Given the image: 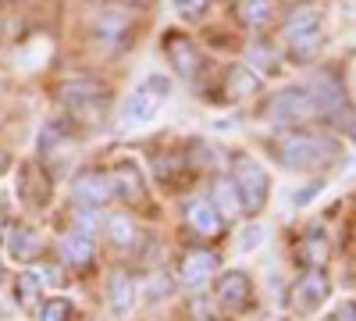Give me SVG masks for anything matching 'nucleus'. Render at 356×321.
I'll return each instance as SVG.
<instances>
[{"label":"nucleus","instance_id":"f257e3e1","mask_svg":"<svg viewBox=\"0 0 356 321\" xmlns=\"http://www.w3.org/2000/svg\"><path fill=\"white\" fill-rule=\"evenodd\" d=\"M346 93L339 79L332 75H317L310 82L289 86L271 100V118L275 122H307V118H328L335 122L339 114L346 111Z\"/></svg>","mask_w":356,"mask_h":321},{"label":"nucleus","instance_id":"f03ea898","mask_svg":"<svg viewBox=\"0 0 356 321\" xmlns=\"http://www.w3.org/2000/svg\"><path fill=\"white\" fill-rule=\"evenodd\" d=\"M339 143L328 139V136H314V132H289L278 139V157L285 168H300V171H310V168H324L339 161Z\"/></svg>","mask_w":356,"mask_h":321},{"label":"nucleus","instance_id":"7ed1b4c3","mask_svg":"<svg viewBox=\"0 0 356 321\" xmlns=\"http://www.w3.org/2000/svg\"><path fill=\"white\" fill-rule=\"evenodd\" d=\"M282 36L289 43V54L292 61H314L321 54V43H324V18L317 8H296L285 25H282Z\"/></svg>","mask_w":356,"mask_h":321},{"label":"nucleus","instance_id":"20e7f679","mask_svg":"<svg viewBox=\"0 0 356 321\" xmlns=\"http://www.w3.org/2000/svg\"><path fill=\"white\" fill-rule=\"evenodd\" d=\"M232 179H235L232 189H235V196H239V211L243 214H260V208L267 203V189H271L267 171L253 157H239V161H235Z\"/></svg>","mask_w":356,"mask_h":321},{"label":"nucleus","instance_id":"39448f33","mask_svg":"<svg viewBox=\"0 0 356 321\" xmlns=\"http://www.w3.org/2000/svg\"><path fill=\"white\" fill-rule=\"evenodd\" d=\"M171 90V82L164 75H150L139 90L129 93L125 107H122V125L125 129H136V125H146V122H154L157 118V111H161V100L168 97Z\"/></svg>","mask_w":356,"mask_h":321},{"label":"nucleus","instance_id":"423d86ee","mask_svg":"<svg viewBox=\"0 0 356 321\" xmlns=\"http://www.w3.org/2000/svg\"><path fill=\"white\" fill-rule=\"evenodd\" d=\"M57 97H61V104H68L72 111H104L107 86H104L100 79L79 75V79L61 82V90H57Z\"/></svg>","mask_w":356,"mask_h":321},{"label":"nucleus","instance_id":"0eeeda50","mask_svg":"<svg viewBox=\"0 0 356 321\" xmlns=\"http://www.w3.org/2000/svg\"><path fill=\"white\" fill-rule=\"evenodd\" d=\"M328 275L321 268H307V275H300V282L292 285V307L296 311H314L328 300Z\"/></svg>","mask_w":356,"mask_h":321},{"label":"nucleus","instance_id":"6e6552de","mask_svg":"<svg viewBox=\"0 0 356 321\" xmlns=\"http://www.w3.org/2000/svg\"><path fill=\"white\" fill-rule=\"evenodd\" d=\"M214 297H218L221 307H232V311L250 307L253 304V282L243 272H225L218 279V285H214Z\"/></svg>","mask_w":356,"mask_h":321},{"label":"nucleus","instance_id":"1a4fd4ad","mask_svg":"<svg viewBox=\"0 0 356 321\" xmlns=\"http://www.w3.org/2000/svg\"><path fill=\"white\" fill-rule=\"evenodd\" d=\"M18 196L29 203V208H43V203L50 200V175L43 171V164H36V161L22 164V171H18Z\"/></svg>","mask_w":356,"mask_h":321},{"label":"nucleus","instance_id":"9d476101","mask_svg":"<svg viewBox=\"0 0 356 321\" xmlns=\"http://www.w3.org/2000/svg\"><path fill=\"white\" fill-rule=\"evenodd\" d=\"M72 196L82 203V208H100V203H107V200L114 196V189H111L107 175L86 171V175H79V179L72 182Z\"/></svg>","mask_w":356,"mask_h":321},{"label":"nucleus","instance_id":"9b49d317","mask_svg":"<svg viewBox=\"0 0 356 321\" xmlns=\"http://www.w3.org/2000/svg\"><path fill=\"white\" fill-rule=\"evenodd\" d=\"M214 272H218V253H211V250H189L182 257V265H178V279H182L186 285H193V289L203 285Z\"/></svg>","mask_w":356,"mask_h":321},{"label":"nucleus","instance_id":"f8f14e48","mask_svg":"<svg viewBox=\"0 0 356 321\" xmlns=\"http://www.w3.org/2000/svg\"><path fill=\"white\" fill-rule=\"evenodd\" d=\"M164 43H168V61H171V68H175L178 75H186V79H196V72L203 68L200 50H196L186 36H175V33H171Z\"/></svg>","mask_w":356,"mask_h":321},{"label":"nucleus","instance_id":"ddd939ff","mask_svg":"<svg viewBox=\"0 0 356 321\" xmlns=\"http://www.w3.org/2000/svg\"><path fill=\"white\" fill-rule=\"evenodd\" d=\"M186 221H189L193 232H200V236H218V232L225 228V218L211 200H193L186 208Z\"/></svg>","mask_w":356,"mask_h":321},{"label":"nucleus","instance_id":"4468645a","mask_svg":"<svg viewBox=\"0 0 356 321\" xmlns=\"http://www.w3.org/2000/svg\"><path fill=\"white\" fill-rule=\"evenodd\" d=\"M107 179H111L114 196H122L129 203H139L143 200V175H139V168L132 161H125V164H118L114 171H107Z\"/></svg>","mask_w":356,"mask_h":321},{"label":"nucleus","instance_id":"2eb2a0df","mask_svg":"<svg viewBox=\"0 0 356 321\" xmlns=\"http://www.w3.org/2000/svg\"><path fill=\"white\" fill-rule=\"evenodd\" d=\"M253 93H260V79H257L250 68H243V65L228 68L225 86H221V97H225L228 104H239V100H246V97H253Z\"/></svg>","mask_w":356,"mask_h":321},{"label":"nucleus","instance_id":"dca6fc26","mask_svg":"<svg viewBox=\"0 0 356 321\" xmlns=\"http://www.w3.org/2000/svg\"><path fill=\"white\" fill-rule=\"evenodd\" d=\"M303 250H300V257H303V265L307 268H324L328 265V257H332V243H328V232H324L321 225H314V228H307V236H303V243H300Z\"/></svg>","mask_w":356,"mask_h":321},{"label":"nucleus","instance_id":"f3484780","mask_svg":"<svg viewBox=\"0 0 356 321\" xmlns=\"http://www.w3.org/2000/svg\"><path fill=\"white\" fill-rule=\"evenodd\" d=\"M43 253V243L33 228H11L8 236V257L18 260V265H33V260Z\"/></svg>","mask_w":356,"mask_h":321},{"label":"nucleus","instance_id":"a211bd4d","mask_svg":"<svg viewBox=\"0 0 356 321\" xmlns=\"http://www.w3.org/2000/svg\"><path fill=\"white\" fill-rule=\"evenodd\" d=\"M61 260L68 268H86L93 260V240L82 236V232H72V236L61 240Z\"/></svg>","mask_w":356,"mask_h":321},{"label":"nucleus","instance_id":"6ab92c4d","mask_svg":"<svg viewBox=\"0 0 356 321\" xmlns=\"http://www.w3.org/2000/svg\"><path fill=\"white\" fill-rule=\"evenodd\" d=\"M107 300H111V307L118 314H125L136 304V282L125 272H111V279H107Z\"/></svg>","mask_w":356,"mask_h":321},{"label":"nucleus","instance_id":"aec40b11","mask_svg":"<svg viewBox=\"0 0 356 321\" xmlns=\"http://www.w3.org/2000/svg\"><path fill=\"white\" fill-rule=\"evenodd\" d=\"M235 15H239V22L246 29H264L275 18V0H239V4H235Z\"/></svg>","mask_w":356,"mask_h":321},{"label":"nucleus","instance_id":"412c9836","mask_svg":"<svg viewBox=\"0 0 356 321\" xmlns=\"http://www.w3.org/2000/svg\"><path fill=\"white\" fill-rule=\"evenodd\" d=\"M125 29H129V18L122 15V11H104L100 18H97V36H100V43H107V47H122L125 43Z\"/></svg>","mask_w":356,"mask_h":321},{"label":"nucleus","instance_id":"4be33fe9","mask_svg":"<svg viewBox=\"0 0 356 321\" xmlns=\"http://www.w3.org/2000/svg\"><path fill=\"white\" fill-rule=\"evenodd\" d=\"M107 236H111V243H114L118 250H132V243L139 240V232H136V225H132L129 214H114V218L107 221Z\"/></svg>","mask_w":356,"mask_h":321},{"label":"nucleus","instance_id":"5701e85b","mask_svg":"<svg viewBox=\"0 0 356 321\" xmlns=\"http://www.w3.org/2000/svg\"><path fill=\"white\" fill-rule=\"evenodd\" d=\"M15 297L25 311H36V304H43V279L36 275H18L15 282Z\"/></svg>","mask_w":356,"mask_h":321},{"label":"nucleus","instance_id":"b1692460","mask_svg":"<svg viewBox=\"0 0 356 321\" xmlns=\"http://www.w3.org/2000/svg\"><path fill=\"white\" fill-rule=\"evenodd\" d=\"M72 318V304L65 297H57V300H47L43 311H40V321H68Z\"/></svg>","mask_w":356,"mask_h":321},{"label":"nucleus","instance_id":"393cba45","mask_svg":"<svg viewBox=\"0 0 356 321\" xmlns=\"http://www.w3.org/2000/svg\"><path fill=\"white\" fill-rule=\"evenodd\" d=\"M171 4H175V11L182 15V18L196 22V18H203V15H207V8H211V0H171Z\"/></svg>","mask_w":356,"mask_h":321},{"label":"nucleus","instance_id":"a878e982","mask_svg":"<svg viewBox=\"0 0 356 321\" xmlns=\"http://www.w3.org/2000/svg\"><path fill=\"white\" fill-rule=\"evenodd\" d=\"M324 321H356V300H346V304H339Z\"/></svg>","mask_w":356,"mask_h":321},{"label":"nucleus","instance_id":"bb28decb","mask_svg":"<svg viewBox=\"0 0 356 321\" xmlns=\"http://www.w3.org/2000/svg\"><path fill=\"white\" fill-rule=\"evenodd\" d=\"M317 193H321V182H314V186H307L303 193H296V203H300V208H303V203H307V200H314Z\"/></svg>","mask_w":356,"mask_h":321},{"label":"nucleus","instance_id":"cd10ccee","mask_svg":"<svg viewBox=\"0 0 356 321\" xmlns=\"http://www.w3.org/2000/svg\"><path fill=\"white\" fill-rule=\"evenodd\" d=\"M75 218H79V228H82V236H86V232L93 228V214H89V211H75Z\"/></svg>","mask_w":356,"mask_h":321},{"label":"nucleus","instance_id":"c85d7f7f","mask_svg":"<svg viewBox=\"0 0 356 321\" xmlns=\"http://www.w3.org/2000/svg\"><path fill=\"white\" fill-rule=\"evenodd\" d=\"M253 243H260V232H257V228L246 232V246H243V250H253Z\"/></svg>","mask_w":356,"mask_h":321},{"label":"nucleus","instance_id":"c756f323","mask_svg":"<svg viewBox=\"0 0 356 321\" xmlns=\"http://www.w3.org/2000/svg\"><path fill=\"white\" fill-rule=\"evenodd\" d=\"M114 4H125V8H139V4H150V0H114Z\"/></svg>","mask_w":356,"mask_h":321},{"label":"nucleus","instance_id":"7c9ffc66","mask_svg":"<svg viewBox=\"0 0 356 321\" xmlns=\"http://www.w3.org/2000/svg\"><path fill=\"white\" fill-rule=\"evenodd\" d=\"M4 171H8V154L0 150V175H4Z\"/></svg>","mask_w":356,"mask_h":321},{"label":"nucleus","instance_id":"2f4dec72","mask_svg":"<svg viewBox=\"0 0 356 321\" xmlns=\"http://www.w3.org/2000/svg\"><path fill=\"white\" fill-rule=\"evenodd\" d=\"M0 208H4V203H0ZM0 232H4V214H0Z\"/></svg>","mask_w":356,"mask_h":321}]
</instances>
